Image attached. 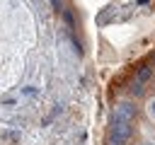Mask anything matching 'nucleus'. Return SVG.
<instances>
[{
  "label": "nucleus",
  "mask_w": 155,
  "mask_h": 145,
  "mask_svg": "<svg viewBox=\"0 0 155 145\" xmlns=\"http://www.w3.org/2000/svg\"><path fill=\"white\" fill-rule=\"evenodd\" d=\"M128 138H131V123L114 118V123H111V145H124Z\"/></svg>",
  "instance_id": "obj_1"
},
{
  "label": "nucleus",
  "mask_w": 155,
  "mask_h": 145,
  "mask_svg": "<svg viewBox=\"0 0 155 145\" xmlns=\"http://www.w3.org/2000/svg\"><path fill=\"white\" fill-rule=\"evenodd\" d=\"M114 118H119V121H133L136 118V106L131 104V102H121V104H116V109H114Z\"/></svg>",
  "instance_id": "obj_2"
},
{
  "label": "nucleus",
  "mask_w": 155,
  "mask_h": 145,
  "mask_svg": "<svg viewBox=\"0 0 155 145\" xmlns=\"http://www.w3.org/2000/svg\"><path fill=\"white\" fill-rule=\"evenodd\" d=\"M150 75H153V70H150L148 65H140V68H138V72H136V80H133V82H140V85H145V82L150 80Z\"/></svg>",
  "instance_id": "obj_3"
},
{
  "label": "nucleus",
  "mask_w": 155,
  "mask_h": 145,
  "mask_svg": "<svg viewBox=\"0 0 155 145\" xmlns=\"http://www.w3.org/2000/svg\"><path fill=\"white\" fill-rule=\"evenodd\" d=\"M51 7H53V10H63V2H61V0H51Z\"/></svg>",
  "instance_id": "obj_4"
},
{
  "label": "nucleus",
  "mask_w": 155,
  "mask_h": 145,
  "mask_svg": "<svg viewBox=\"0 0 155 145\" xmlns=\"http://www.w3.org/2000/svg\"><path fill=\"white\" fill-rule=\"evenodd\" d=\"M150 116H153V118H155V99H153V102H150Z\"/></svg>",
  "instance_id": "obj_5"
},
{
  "label": "nucleus",
  "mask_w": 155,
  "mask_h": 145,
  "mask_svg": "<svg viewBox=\"0 0 155 145\" xmlns=\"http://www.w3.org/2000/svg\"><path fill=\"white\" fill-rule=\"evenodd\" d=\"M145 145H150V143H145Z\"/></svg>",
  "instance_id": "obj_6"
}]
</instances>
